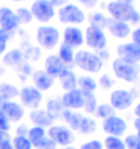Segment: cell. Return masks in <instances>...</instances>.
<instances>
[{
  "mask_svg": "<svg viewBox=\"0 0 140 149\" xmlns=\"http://www.w3.org/2000/svg\"><path fill=\"white\" fill-rule=\"evenodd\" d=\"M11 143L14 149H33V145L26 136H15L11 140Z\"/></svg>",
  "mask_w": 140,
  "mask_h": 149,
  "instance_id": "cell-32",
  "label": "cell"
},
{
  "mask_svg": "<svg viewBox=\"0 0 140 149\" xmlns=\"http://www.w3.org/2000/svg\"><path fill=\"white\" fill-rule=\"evenodd\" d=\"M78 149H104V145L101 140L93 139V140H89V142H84L83 145H80Z\"/></svg>",
  "mask_w": 140,
  "mask_h": 149,
  "instance_id": "cell-38",
  "label": "cell"
},
{
  "mask_svg": "<svg viewBox=\"0 0 140 149\" xmlns=\"http://www.w3.org/2000/svg\"><path fill=\"white\" fill-rule=\"evenodd\" d=\"M32 81H33V86L36 87L39 92H45V91H50L54 84V78L50 77L44 69H39V71H35L32 74Z\"/></svg>",
  "mask_w": 140,
  "mask_h": 149,
  "instance_id": "cell-19",
  "label": "cell"
},
{
  "mask_svg": "<svg viewBox=\"0 0 140 149\" xmlns=\"http://www.w3.org/2000/svg\"><path fill=\"white\" fill-rule=\"evenodd\" d=\"M127 149H140V137L137 134H128L124 140Z\"/></svg>",
  "mask_w": 140,
  "mask_h": 149,
  "instance_id": "cell-36",
  "label": "cell"
},
{
  "mask_svg": "<svg viewBox=\"0 0 140 149\" xmlns=\"http://www.w3.org/2000/svg\"><path fill=\"white\" fill-rule=\"evenodd\" d=\"M20 95V89L12 83L3 81L0 83V101H14V98Z\"/></svg>",
  "mask_w": 140,
  "mask_h": 149,
  "instance_id": "cell-22",
  "label": "cell"
},
{
  "mask_svg": "<svg viewBox=\"0 0 140 149\" xmlns=\"http://www.w3.org/2000/svg\"><path fill=\"white\" fill-rule=\"evenodd\" d=\"M111 69L119 80H124V81H128V83H134L140 75V69H139L137 65L124 62V60H120V59L113 60Z\"/></svg>",
  "mask_w": 140,
  "mask_h": 149,
  "instance_id": "cell-5",
  "label": "cell"
},
{
  "mask_svg": "<svg viewBox=\"0 0 140 149\" xmlns=\"http://www.w3.org/2000/svg\"><path fill=\"white\" fill-rule=\"evenodd\" d=\"M56 14H57L59 21L66 26H78V24L84 23V20H86L84 11L74 3H66L65 6L59 8Z\"/></svg>",
  "mask_w": 140,
  "mask_h": 149,
  "instance_id": "cell-3",
  "label": "cell"
},
{
  "mask_svg": "<svg viewBox=\"0 0 140 149\" xmlns=\"http://www.w3.org/2000/svg\"><path fill=\"white\" fill-rule=\"evenodd\" d=\"M59 41H60V32L54 26L42 24L36 29V42L41 48L53 50L54 47L59 45Z\"/></svg>",
  "mask_w": 140,
  "mask_h": 149,
  "instance_id": "cell-4",
  "label": "cell"
},
{
  "mask_svg": "<svg viewBox=\"0 0 140 149\" xmlns=\"http://www.w3.org/2000/svg\"><path fill=\"white\" fill-rule=\"evenodd\" d=\"M107 17L104 15L102 12H93L91 15V26H95L98 29H102V27H107Z\"/></svg>",
  "mask_w": 140,
  "mask_h": 149,
  "instance_id": "cell-35",
  "label": "cell"
},
{
  "mask_svg": "<svg viewBox=\"0 0 140 149\" xmlns=\"http://www.w3.org/2000/svg\"><path fill=\"white\" fill-rule=\"evenodd\" d=\"M27 131H29V128L26 125H20L17 128V136H27Z\"/></svg>",
  "mask_w": 140,
  "mask_h": 149,
  "instance_id": "cell-45",
  "label": "cell"
},
{
  "mask_svg": "<svg viewBox=\"0 0 140 149\" xmlns=\"http://www.w3.org/2000/svg\"><path fill=\"white\" fill-rule=\"evenodd\" d=\"M104 149H127L124 140L120 137H115V136H107L104 139Z\"/></svg>",
  "mask_w": 140,
  "mask_h": 149,
  "instance_id": "cell-30",
  "label": "cell"
},
{
  "mask_svg": "<svg viewBox=\"0 0 140 149\" xmlns=\"http://www.w3.org/2000/svg\"><path fill=\"white\" fill-rule=\"evenodd\" d=\"M23 60H24V54L18 48H12V50L6 51V53L3 54V65L9 66V68L20 66L23 63Z\"/></svg>",
  "mask_w": 140,
  "mask_h": 149,
  "instance_id": "cell-21",
  "label": "cell"
},
{
  "mask_svg": "<svg viewBox=\"0 0 140 149\" xmlns=\"http://www.w3.org/2000/svg\"><path fill=\"white\" fill-rule=\"evenodd\" d=\"M134 128H136V134L140 137V118H136V120H134Z\"/></svg>",
  "mask_w": 140,
  "mask_h": 149,
  "instance_id": "cell-48",
  "label": "cell"
},
{
  "mask_svg": "<svg viewBox=\"0 0 140 149\" xmlns=\"http://www.w3.org/2000/svg\"><path fill=\"white\" fill-rule=\"evenodd\" d=\"M30 122L35 127H42V128H50L53 125V119L50 118V115L42 110V109H36V110H32L30 111Z\"/></svg>",
  "mask_w": 140,
  "mask_h": 149,
  "instance_id": "cell-20",
  "label": "cell"
},
{
  "mask_svg": "<svg viewBox=\"0 0 140 149\" xmlns=\"http://www.w3.org/2000/svg\"><path fill=\"white\" fill-rule=\"evenodd\" d=\"M62 118L66 122V127L71 131H78V127H80L83 115H80L78 111H74V110H65L62 113Z\"/></svg>",
  "mask_w": 140,
  "mask_h": 149,
  "instance_id": "cell-24",
  "label": "cell"
},
{
  "mask_svg": "<svg viewBox=\"0 0 140 149\" xmlns=\"http://www.w3.org/2000/svg\"><path fill=\"white\" fill-rule=\"evenodd\" d=\"M84 8H87V9H93V8H97L98 3H100V0H78Z\"/></svg>",
  "mask_w": 140,
  "mask_h": 149,
  "instance_id": "cell-42",
  "label": "cell"
},
{
  "mask_svg": "<svg viewBox=\"0 0 140 149\" xmlns=\"http://www.w3.org/2000/svg\"><path fill=\"white\" fill-rule=\"evenodd\" d=\"M131 42L136 44L137 47H140V27H136L133 32H131Z\"/></svg>",
  "mask_w": 140,
  "mask_h": 149,
  "instance_id": "cell-41",
  "label": "cell"
},
{
  "mask_svg": "<svg viewBox=\"0 0 140 149\" xmlns=\"http://www.w3.org/2000/svg\"><path fill=\"white\" fill-rule=\"evenodd\" d=\"M59 149H75V148H72V146H65V148H59Z\"/></svg>",
  "mask_w": 140,
  "mask_h": 149,
  "instance_id": "cell-50",
  "label": "cell"
},
{
  "mask_svg": "<svg viewBox=\"0 0 140 149\" xmlns=\"http://www.w3.org/2000/svg\"><path fill=\"white\" fill-rule=\"evenodd\" d=\"M62 38L65 45L71 48H78L84 44V32L78 26H66Z\"/></svg>",
  "mask_w": 140,
  "mask_h": 149,
  "instance_id": "cell-15",
  "label": "cell"
},
{
  "mask_svg": "<svg viewBox=\"0 0 140 149\" xmlns=\"http://www.w3.org/2000/svg\"><path fill=\"white\" fill-rule=\"evenodd\" d=\"M107 11L113 20L124 21L127 24L140 23V12L133 3H127L124 0H110L107 3Z\"/></svg>",
  "mask_w": 140,
  "mask_h": 149,
  "instance_id": "cell-1",
  "label": "cell"
},
{
  "mask_svg": "<svg viewBox=\"0 0 140 149\" xmlns=\"http://www.w3.org/2000/svg\"><path fill=\"white\" fill-rule=\"evenodd\" d=\"M107 29L110 32V35L113 38H118V39H125L131 35V27L130 24L124 23V21H119V20H109L107 21Z\"/></svg>",
  "mask_w": 140,
  "mask_h": 149,
  "instance_id": "cell-18",
  "label": "cell"
},
{
  "mask_svg": "<svg viewBox=\"0 0 140 149\" xmlns=\"http://www.w3.org/2000/svg\"><path fill=\"white\" fill-rule=\"evenodd\" d=\"M8 140H11V137H9V133H8V131H0V143L8 142Z\"/></svg>",
  "mask_w": 140,
  "mask_h": 149,
  "instance_id": "cell-46",
  "label": "cell"
},
{
  "mask_svg": "<svg viewBox=\"0 0 140 149\" xmlns=\"http://www.w3.org/2000/svg\"><path fill=\"white\" fill-rule=\"evenodd\" d=\"M47 136V131H45V128H42V127H30L29 128V131H27V137L29 140H30V143L35 146L38 142H41V140Z\"/></svg>",
  "mask_w": 140,
  "mask_h": 149,
  "instance_id": "cell-29",
  "label": "cell"
},
{
  "mask_svg": "<svg viewBox=\"0 0 140 149\" xmlns=\"http://www.w3.org/2000/svg\"><path fill=\"white\" fill-rule=\"evenodd\" d=\"M48 137L53 140V142L59 146H69L72 142H74V133L69 130L66 125H51L47 131Z\"/></svg>",
  "mask_w": 140,
  "mask_h": 149,
  "instance_id": "cell-8",
  "label": "cell"
},
{
  "mask_svg": "<svg viewBox=\"0 0 140 149\" xmlns=\"http://www.w3.org/2000/svg\"><path fill=\"white\" fill-rule=\"evenodd\" d=\"M11 120L6 118V115L0 110V131H8L9 133V130H11Z\"/></svg>",
  "mask_w": 140,
  "mask_h": 149,
  "instance_id": "cell-40",
  "label": "cell"
},
{
  "mask_svg": "<svg viewBox=\"0 0 140 149\" xmlns=\"http://www.w3.org/2000/svg\"><path fill=\"white\" fill-rule=\"evenodd\" d=\"M0 110L12 122H20L24 118V107L17 101H0Z\"/></svg>",
  "mask_w": 140,
  "mask_h": 149,
  "instance_id": "cell-17",
  "label": "cell"
},
{
  "mask_svg": "<svg viewBox=\"0 0 140 149\" xmlns=\"http://www.w3.org/2000/svg\"><path fill=\"white\" fill-rule=\"evenodd\" d=\"M18 27H20V23L15 15V11H12L8 6L0 8V30L12 35Z\"/></svg>",
  "mask_w": 140,
  "mask_h": 149,
  "instance_id": "cell-14",
  "label": "cell"
},
{
  "mask_svg": "<svg viewBox=\"0 0 140 149\" xmlns=\"http://www.w3.org/2000/svg\"><path fill=\"white\" fill-rule=\"evenodd\" d=\"M84 42L89 48L101 51V50H106L107 47V36L102 29H98L89 24L84 30Z\"/></svg>",
  "mask_w": 140,
  "mask_h": 149,
  "instance_id": "cell-7",
  "label": "cell"
},
{
  "mask_svg": "<svg viewBox=\"0 0 140 149\" xmlns=\"http://www.w3.org/2000/svg\"><path fill=\"white\" fill-rule=\"evenodd\" d=\"M62 101L65 110H80L83 109V104H84V93L78 89H72V91H68L62 95Z\"/></svg>",
  "mask_w": 140,
  "mask_h": 149,
  "instance_id": "cell-16",
  "label": "cell"
},
{
  "mask_svg": "<svg viewBox=\"0 0 140 149\" xmlns=\"http://www.w3.org/2000/svg\"><path fill=\"white\" fill-rule=\"evenodd\" d=\"M97 98H95L93 93H84V104H83V109L84 111L87 113V115H92V113H95V110H97Z\"/></svg>",
  "mask_w": 140,
  "mask_h": 149,
  "instance_id": "cell-33",
  "label": "cell"
},
{
  "mask_svg": "<svg viewBox=\"0 0 140 149\" xmlns=\"http://www.w3.org/2000/svg\"><path fill=\"white\" fill-rule=\"evenodd\" d=\"M77 75L72 72V71H66L62 77L59 78L60 80V87L68 92V91H72V89H77Z\"/></svg>",
  "mask_w": 140,
  "mask_h": 149,
  "instance_id": "cell-26",
  "label": "cell"
},
{
  "mask_svg": "<svg viewBox=\"0 0 140 149\" xmlns=\"http://www.w3.org/2000/svg\"><path fill=\"white\" fill-rule=\"evenodd\" d=\"M45 111L50 115L51 119H57V118H62V113L65 111V107L60 98H51L47 101V107H45Z\"/></svg>",
  "mask_w": 140,
  "mask_h": 149,
  "instance_id": "cell-25",
  "label": "cell"
},
{
  "mask_svg": "<svg viewBox=\"0 0 140 149\" xmlns=\"http://www.w3.org/2000/svg\"><path fill=\"white\" fill-rule=\"evenodd\" d=\"M8 50V41H5L3 38H0V56H3Z\"/></svg>",
  "mask_w": 140,
  "mask_h": 149,
  "instance_id": "cell-43",
  "label": "cell"
},
{
  "mask_svg": "<svg viewBox=\"0 0 140 149\" xmlns=\"http://www.w3.org/2000/svg\"><path fill=\"white\" fill-rule=\"evenodd\" d=\"M33 148H36V149H57V145L48 136H45V137L41 140V142H38Z\"/></svg>",
  "mask_w": 140,
  "mask_h": 149,
  "instance_id": "cell-37",
  "label": "cell"
},
{
  "mask_svg": "<svg viewBox=\"0 0 140 149\" xmlns=\"http://www.w3.org/2000/svg\"><path fill=\"white\" fill-rule=\"evenodd\" d=\"M115 109H113L110 104H107V102H104V104H100V106H97V110H95V115H97V118H100V119H107V118H110V116H113L115 115Z\"/></svg>",
  "mask_w": 140,
  "mask_h": 149,
  "instance_id": "cell-31",
  "label": "cell"
},
{
  "mask_svg": "<svg viewBox=\"0 0 140 149\" xmlns=\"http://www.w3.org/2000/svg\"><path fill=\"white\" fill-rule=\"evenodd\" d=\"M118 59L124 60V62L137 65L140 62V47H137L133 42H124L116 47Z\"/></svg>",
  "mask_w": 140,
  "mask_h": 149,
  "instance_id": "cell-11",
  "label": "cell"
},
{
  "mask_svg": "<svg viewBox=\"0 0 140 149\" xmlns=\"http://www.w3.org/2000/svg\"><path fill=\"white\" fill-rule=\"evenodd\" d=\"M78 131L84 136H91L97 131V120L91 116H83L81 122H80V127H78Z\"/></svg>",
  "mask_w": 140,
  "mask_h": 149,
  "instance_id": "cell-27",
  "label": "cell"
},
{
  "mask_svg": "<svg viewBox=\"0 0 140 149\" xmlns=\"http://www.w3.org/2000/svg\"><path fill=\"white\" fill-rule=\"evenodd\" d=\"M0 149H14V148H12V143H11V140L0 143Z\"/></svg>",
  "mask_w": 140,
  "mask_h": 149,
  "instance_id": "cell-47",
  "label": "cell"
},
{
  "mask_svg": "<svg viewBox=\"0 0 140 149\" xmlns=\"http://www.w3.org/2000/svg\"><path fill=\"white\" fill-rule=\"evenodd\" d=\"M134 115H136V118H140V102L136 104V107H134Z\"/></svg>",
  "mask_w": 140,
  "mask_h": 149,
  "instance_id": "cell-49",
  "label": "cell"
},
{
  "mask_svg": "<svg viewBox=\"0 0 140 149\" xmlns=\"http://www.w3.org/2000/svg\"><path fill=\"white\" fill-rule=\"evenodd\" d=\"M33 18L39 23H48L54 18L56 8L50 3V0H35L30 6Z\"/></svg>",
  "mask_w": 140,
  "mask_h": 149,
  "instance_id": "cell-6",
  "label": "cell"
},
{
  "mask_svg": "<svg viewBox=\"0 0 140 149\" xmlns=\"http://www.w3.org/2000/svg\"><path fill=\"white\" fill-rule=\"evenodd\" d=\"M50 3L54 8H62V6H65L68 3V0H50Z\"/></svg>",
  "mask_w": 140,
  "mask_h": 149,
  "instance_id": "cell-44",
  "label": "cell"
},
{
  "mask_svg": "<svg viewBox=\"0 0 140 149\" xmlns=\"http://www.w3.org/2000/svg\"><path fill=\"white\" fill-rule=\"evenodd\" d=\"M44 71L53 78H60L66 71H69V68L59 59L57 54H50L44 60Z\"/></svg>",
  "mask_w": 140,
  "mask_h": 149,
  "instance_id": "cell-13",
  "label": "cell"
},
{
  "mask_svg": "<svg viewBox=\"0 0 140 149\" xmlns=\"http://www.w3.org/2000/svg\"><path fill=\"white\" fill-rule=\"evenodd\" d=\"M134 96L127 89H115L110 93V106L115 110H127L133 106Z\"/></svg>",
  "mask_w": 140,
  "mask_h": 149,
  "instance_id": "cell-12",
  "label": "cell"
},
{
  "mask_svg": "<svg viewBox=\"0 0 140 149\" xmlns=\"http://www.w3.org/2000/svg\"><path fill=\"white\" fill-rule=\"evenodd\" d=\"M127 120L120 116L113 115L107 119L102 120V131L107 136H115V137H122L127 133Z\"/></svg>",
  "mask_w": 140,
  "mask_h": 149,
  "instance_id": "cell-10",
  "label": "cell"
},
{
  "mask_svg": "<svg viewBox=\"0 0 140 149\" xmlns=\"http://www.w3.org/2000/svg\"><path fill=\"white\" fill-rule=\"evenodd\" d=\"M57 56H59V59L62 60V62L68 66V65H72V63H74L75 53H74V48H71V47L65 45V44H62V45L59 47Z\"/></svg>",
  "mask_w": 140,
  "mask_h": 149,
  "instance_id": "cell-28",
  "label": "cell"
},
{
  "mask_svg": "<svg viewBox=\"0 0 140 149\" xmlns=\"http://www.w3.org/2000/svg\"><path fill=\"white\" fill-rule=\"evenodd\" d=\"M18 98L21 101L23 107L36 110V109H39L41 102H42V92H39L35 86H24L23 89H20Z\"/></svg>",
  "mask_w": 140,
  "mask_h": 149,
  "instance_id": "cell-9",
  "label": "cell"
},
{
  "mask_svg": "<svg viewBox=\"0 0 140 149\" xmlns=\"http://www.w3.org/2000/svg\"><path fill=\"white\" fill-rule=\"evenodd\" d=\"M74 65L84 72L95 74L102 69L104 62L98 56V53H93L91 50H78L74 57Z\"/></svg>",
  "mask_w": 140,
  "mask_h": 149,
  "instance_id": "cell-2",
  "label": "cell"
},
{
  "mask_svg": "<svg viewBox=\"0 0 140 149\" xmlns=\"http://www.w3.org/2000/svg\"><path fill=\"white\" fill-rule=\"evenodd\" d=\"M12 2H26V0H12Z\"/></svg>",
  "mask_w": 140,
  "mask_h": 149,
  "instance_id": "cell-52",
  "label": "cell"
},
{
  "mask_svg": "<svg viewBox=\"0 0 140 149\" xmlns=\"http://www.w3.org/2000/svg\"><path fill=\"white\" fill-rule=\"evenodd\" d=\"M3 74V66H0V75Z\"/></svg>",
  "mask_w": 140,
  "mask_h": 149,
  "instance_id": "cell-51",
  "label": "cell"
},
{
  "mask_svg": "<svg viewBox=\"0 0 140 149\" xmlns=\"http://www.w3.org/2000/svg\"><path fill=\"white\" fill-rule=\"evenodd\" d=\"M77 87L83 93H93L98 87V81L91 75H80L77 78Z\"/></svg>",
  "mask_w": 140,
  "mask_h": 149,
  "instance_id": "cell-23",
  "label": "cell"
},
{
  "mask_svg": "<svg viewBox=\"0 0 140 149\" xmlns=\"http://www.w3.org/2000/svg\"><path fill=\"white\" fill-rule=\"evenodd\" d=\"M98 84L102 87V89H110V87L115 84V81H113V78L109 74H102L100 77V80H98Z\"/></svg>",
  "mask_w": 140,
  "mask_h": 149,
  "instance_id": "cell-39",
  "label": "cell"
},
{
  "mask_svg": "<svg viewBox=\"0 0 140 149\" xmlns=\"http://www.w3.org/2000/svg\"><path fill=\"white\" fill-rule=\"evenodd\" d=\"M15 15L18 18L20 24H30L33 20V15H32L30 9H27V8H18V9H15Z\"/></svg>",
  "mask_w": 140,
  "mask_h": 149,
  "instance_id": "cell-34",
  "label": "cell"
}]
</instances>
